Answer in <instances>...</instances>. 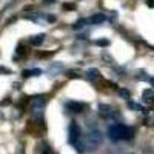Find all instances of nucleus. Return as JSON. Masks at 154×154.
Segmentation results:
<instances>
[{"mask_svg": "<svg viewBox=\"0 0 154 154\" xmlns=\"http://www.w3.org/2000/svg\"><path fill=\"white\" fill-rule=\"evenodd\" d=\"M108 136L111 140H131L134 137V130L125 125H112L108 128Z\"/></svg>", "mask_w": 154, "mask_h": 154, "instance_id": "obj_1", "label": "nucleus"}, {"mask_svg": "<svg viewBox=\"0 0 154 154\" xmlns=\"http://www.w3.org/2000/svg\"><path fill=\"white\" fill-rule=\"evenodd\" d=\"M77 140H80V128L77 126L75 122H71L69 130H68V142L71 145H74Z\"/></svg>", "mask_w": 154, "mask_h": 154, "instance_id": "obj_2", "label": "nucleus"}, {"mask_svg": "<svg viewBox=\"0 0 154 154\" xmlns=\"http://www.w3.org/2000/svg\"><path fill=\"white\" fill-rule=\"evenodd\" d=\"M88 142H89V145H91V146H99L102 143L100 133L99 131H91V133H89V136H88Z\"/></svg>", "mask_w": 154, "mask_h": 154, "instance_id": "obj_3", "label": "nucleus"}, {"mask_svg": "<svg viewBox=\"0 0 154 154\" xmlns=\"http://www.w3.org/2000/svg\"><path fill=\"white\" fill-rule=\"evenodd\" d=\"M99 112H100V116L102 117H105V119H108V117H111L112 116V108L109 106V105H105V103H100L99 105Z\"/></svg>", "mask_w": 154, "mask_h": 154, "instance_id": "obj_4", "label": "nucleus"}, {"mask_svg": "<svg viewBox=\"0 0 154 154\" xmlns=\"http://www.w3.org/2000/svg\"><path fill=\"white\" fill-rule=\"evenodd\" d=\"M66 108L72 112H82L85 109V103H77V102H68Z\"/></svg>", "mask_w": 154, "mask_h": 154, "instance_id": "obj_5", "label": "nucleus"}, {"mask_svg": "<svg viewBox=\"0 0 154 154\" xmlns=\"http://www.w3.org/2000/svg\"><path fill=\"white\" fill-rule=\"evenodd\" d=\"M43 40H45V34H37V35H32L31 37V45H34V46H38V45H42L43 43Z\"/></svg>", "mask_w": 154, "mask_h": 154, "instance_id": "obj_6", "label": "nucleus"}, {"mask_svg": "<svg viewBox=\"0 0 154 154\" xmlns=\"http://www.w3.org/2000/svg\"><path fill=\"white\" fill-rule=\"evenodd\" d=\"M105 14H94L93 17H89V23H94V25H97V23H102V22H105Z\"/></svg>", "mask_w": 154, "mask_h": 154, "instance_id": "obj_7", "label": "nucleus"}, {"mask_svg": "<svg viewBox=\"0 0 154 154\" xmlns=\"http://www.w3.org/2000/svg\"><path fill=\"white\" fill-rule=\"evenodd\" d=\"M86 77H88L89 80H97L99 77H100V74H99V69H96V68L88 69V71H86Z\"/></svg>", "mask_w": 154, "mask_h": 154, "instance_id": "obj_8", "label": "nucleus"}, {"mask_svg": "<svg viewBox=\"0 0 154 154\" xmlns=\"http://www.w3.org/2000/svg\"><path fill=\"white\" fill-rule=\"evenodd\" d=\"M40 74H42V69H38V68H35V69H25L22 72L23 77H32V75H40Z\"/></svg>", "mask_w": 154, "mask_h": 154, "instance_id": "obj_9", "label": "nucleus"}, {"mask_svg": "<svg viewBox=\"0 0 154 154\" xmlns=\"http://www.w3.org/2000/svg\"><path fill=\"white\" fill-rule=\"evenodd\" d=\"M143 100L146 103H154V93L151 89H145L143 91Z\"/></svg>", "mask_w": 154, "mask_h": 154, "instance_id": "obj_10", "label": "nucleus"}, {"mask_svg": "<svg viewBox=\"0 0 154 154\" xmlns=\"http://www.w3.org/2000/svg\"><path fill=\"white\" fill-rule=\"evenodd\" d=\"M89 20H86V19H80V20H77L74 25H72V29H82L83 26H85V23H88Z\"/></svg>", "mask_w": 154, "mask_h": 154, "instance_id": "obj_11", "label": "nucleus"}, {"mask_svg": "<svg viewBox=\"0 0 154 154\" xmlns=\"http://www.w3.org/2000/svg\"><path fill=\"white\" fill-rule=\"evenodd\" d=\"M119 96L122 97V99H125V100H128L130 99V91H128V89H119Z\"/></svg>", "mask_w": 154, "mask_h": 154, "instance_id": "obj_12", "label": "nucleus"}, {"mask_svg": "<svg viewBox=\"0 0 154 154\" xmlns=\"http://www.w3.org/2000/svg\"><path fill=\"white\" fill-rule=\"evenodd\" d=\"M96 45H97V46H109V40H106V38H102V40H96Z\"/></svg>", "mask_w": 154, "mask_h": 154, "instance_id": "obj_13", "label": "nucleus"}, {"mask_svg": "<svg viewBox=\"0 0 154 154\" xmlns=\"http://www.w3.org/2000/svg\"><path fill=\"white\" fill-rule=\"evenodd\" d=\"M75 8V5H72V3H65L63 5V9H69V11H72Z\"/></svg>", "mask_w": 154, "mask_h": 154, "instance_id": "obj_14", "label": "nucleus"}, {"mask_svg": "<svg viewBox=\"0 0 154 154\" xmlns=\"http://www.w3.org/2000/svg\"><path fill=\"white\" fill-rule=\"evenodd\" d=\"M146 5H148L149 8H154V0H148V2H146Z\"/></svg>", "mask_w": 154, "mask_h": 154, "instance_id": "obj_15", "label": "nucleus"}, {"mask_svg": "<svg viewBox=\"0 0 154 154\" xmlns=\"http://www.w3.org/2000/svg\"><path fill=\"white\" fill-rule=\"evenodd\" d=\"M46 19H48V22H56V17L54 16H48Z\"/></svg>", "mask_w": 154, "mask_h": 154, "instance_id": "obj_16", "label": "nucleus"}, {"mask_svg": "<svg viewBox=\"0 0 154 154\" xmlns=\"http://www.w3.org/2000/svg\"><path fill=\"white\" fill-rule=\"evenodd\" d=\"M148 82H149V83L154 86V77H149V79H148Z\"/></svg>", "mask_w": 154, "mask_h": 154, "instance_id": "obj_17", "label": "nucleus"}, {"mask_svg": "<svg viewBox=\"0 0 154 154\" xmlns=\"http://www.w3.org/2000/svg\"><path fill=\"white\" fill-rule=\"evenodd\" d=\"M43 2H45V3H53L54 0H43Z\"/></svg>", "mask_w": 154, "mask_h": 154, "instance_id": "obj_18", "label": "nucleus"}]
</instances>
